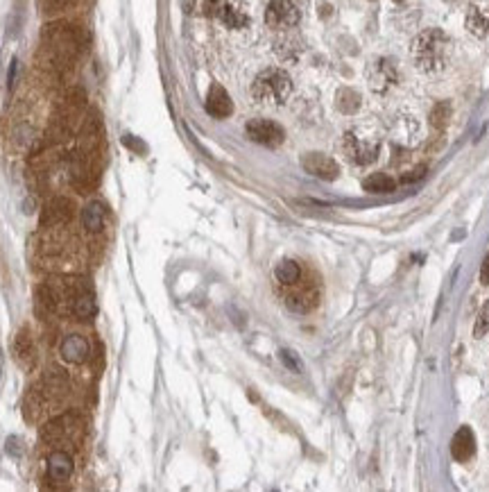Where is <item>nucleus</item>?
<instances>
[{"mask_svg": "<svg viewBox=\"0 0 489 492\" xmlns=\"http://www.w3.org/2000/svg\"><path fill=\"white\" fill-rule=\"evenodd\" d=\"M453 43L449 34L439 28H428L419 32L412 41V60L415 66L424 73H439L444 71L451 60Z\"/></svg>", "mask_w": 489, "mask_h": 492, "instance_id": "1", "label": "nucleus"}, {"mask_svg": "<svg viewBox=\"0 0 489 492\" xmlns=\"http://www.w3.org/2000/svg\"><path fill=\"white\" fill-rule=\"evenodd\" d=\"M60 354H62L64 361L73 363V365H82L91 359V342L82 334H68L62 340Z\"/></svg>", "mask_w": 489, "mask_h": 492, "instance_id": "11", "label": "nucleus"}, {"mask_svg": "<svg viewBox=\"0 0 489 492\" xmlns=\"http://www.w3.org/2000/svg\"><path fill=\"white\" fill-rule=\"evenodd\" d=\"M480 284L489 286V252H487V257L483 261V268H480Z\"/></svg>", "mask_w": 489, "mask_h": 492, "instance_id": "26", "label": "nucleus"}, {"mask_svg": "<svg viewBox=\"0 0 489 492\" xmlns=\"http://www.w3.org/2000/svg\"><path fill=\"white\" fill-rule=\"evenodd\" d=\"M107 223V204L100 200H91L84 209H82V227L86 234H100Z\"/></svg>", "mask_w": 489, "mask_h": 492, "instance_id": "14", "label": "nucleus"}, {"mask_svg": "<svg viewBox=\"0 0 489 492\" xmlns=\"http://www.w3.org/2000/svg\"><path fill=\"white\" fill-rule=\"evenodd\" d=\"M73 456L64 452V449H55L48 456V463H45V472H48V479L55 483H66L73 474Z\"/></svg>", "mask_w": 489, "mask_h": 492, "instance_id": "12", "label": "nucleus"}, {"mask_svg": "<svg viewBox=\"0 0 489 492\" xmlns=\"http://www.w3.org/2000/svg\"><path fill=\"white\" fill-rule=\"evenodd\" d=\"M301 277H304V268H301L299 261L283 259V261L276 263L274 279L279 281V286H281V289H290V286H295L297 281H301Z\"/></svg>", "mask_w": 489, "mask_h": 492, "instance_id": "18", "label": "nucleus"}, {"mask_svg": "<svg viewBox=\"0 0 489 492\" xmlns=\"http://www.w3.org/2000/svg\"><path fill=\"white\" fill-rule=\"evenodd\" d=\"M206 111L211 113L213 118H227V116H231V111H234V102H231L229 94L220 84H213L211 89H208Z\"/></svg>", "mask_w": 489, "mask_h": 492, "instance_id": "15", "label": "nucleus"}, {"mask_svg": "<svg viewBox=\"0 0 489 492\" xmlns=\"http://www.w3.org/2000/svg\"><path fill=\"white\" fill-rule=\"evenodd\" d=\"M337 109L342 113H356L360 109V94L354 89H342L337 94Z\"/></svg>", "mask_w": 489, "mask_h": 492, "instance_id": "21", "label": "nucleus"}, {"mask_svg": "<svg viewBox=\"0 0 489 492\" xmlns=\"http://www.w3.org/2000/svg\"><path fill=\"white\" fill-rule=\"evenodd\" d=\"M281 359H283V363L288 365V368H293V370H299V363H297V359L293 357V354H290V352H281Z\"/></svg>", "mask_w": 489, "mask_h": 492, "instance_id": "27", "label": "nucleus"}, {"mask_svg": "<svg viewBox=\"0 0 489 492\" xmlns=\"http://www.w3.org/2000/svg\"><path fill=\"white\" fill-rule=\"evenodd\" d=\"M301 166H304L306 173H310L313 177L324 179V181H333L337 175H340V166H337L331 157H326L322 152H308L301 157Z\"/></svg>", "mask_w": 489, "mask_h": 492, "instance_id": "9", "label": "nucleus"}, {"mask_svg": "<svg viewBox=\"0 0 489 492\" xmlns=\"http://www.w3.org/2000/svg\"><path fill=\"white\" fill-rule=\"evenodd\" d=\"M467 30L478 39H489V0H476L469 7Z\"/></svg>", "mask_w": 489, "mask_h": 492, "instance_id": "13", "label": "nucleus"}, {"mask_svg": "<svg viewBox=\"0 0 489 492\" xmlns=\"http://www.w3.org/2000/svg\"><path fill=\"white\" fill-rule=\"evenodd\" d=\"M342 152L356 166H369L378 157V143L358 136L356 132H347L342 136Z\"/></svg>", "mask_w": 489, "mask_h": 492, "instance_id": "4", "label": "nucleus"}, {"mask_svg": "<svg viewBox=\"0 0 489 492\" xmlns=\"http://www.w3.org/2000/svg\"><path fill=\"white\" fill-rule=\"evenodd\" d=\"M399 82V73L397 66H394L390 60H378L369 71V86L376 94H388L390 89H394Z\"/></svg>", "mask_w": 489, "mask_h": 492, "instance_id": "10", "label": "nucleus"}, {"mask_svg": "<svg viewBox=\"0 0 489 492\" xmlns=\"http://www.w3.org/2000/svg\"><path fill=\"white\" fill-rule=\"evenodd\" d=\"M293 94V82L281 68H267L252 82V96L261 105H283Z\"/></svg>", "mask_w": 489, "mask_h": 492, "instance_id": "2", "label": "nucleus"}, {"mask_svg": "<svg viewBox=\"0 0 489 492\" xmlns=\"http://www.w3.org/2000/svg\"><path fill=\"white\" fill-rule=\"evenodd\" d=\"M489 331V300L485 302V306L480 308L478 320H476V327H473V336L476 338H483Z\"/></svg>", "mask_w": 489, "mask_h": 492, "instance_id": "23", "label": "nucleus"}, {"mask_svg": "<svg viewBox=\"0 0 489 492\" xmlns=\"http://www.w3.org/2000/svg\"><path fill=\"white\" fill-rule=\"evenodd\" d=\"M451 454L458 463H467L476 454V438L469 427H462L451 440Z\"/></svg>", "mask_w": 489, "mask_h": 492, "instance_id": "16", "label": "nucleus"}, {"mask_svg": "<svg viewBox=\"0 0 489 492\" xmlns=\"http://www.w3.org/2000/svg\"><path fill=\"white\" fill-rule=\"evenodd\" d=\"M363 189L367 193H392L397 189V179L390 177L388 173H374L363 181Z\"/></svg>", "mask_w": 489, "mask_h": 492, "instance_id": "20", "label": "nucleus"}, {"mask_svg": "<svg viewBox=\"0 0 489 492\" xmlns=\"http://www.w3.org/2000/svg\"><path fill=\"white\" fill-rule=\"evenodd\" d=\"M449 121H451V105L449 102H437L433 111H430V125H433V130L442 132L449 125Z\"/></svg>", "mask_w": 489, "mask_h": 492, "instance_id": "22", "label": "nucleus"}, {"mask_svg": "<svg viewBox=\"0 0 489 492\" xmlns=\"http://www.w3.org/2000/svg\"><path fill=\"white\" fill-rule=\"evenodd\" d=\"M14 354H16V361L26 370L34 368V363H37V347H34V340H32L28 329H21L18 334H16V338H14Z\"/></svg>", "mask_w": 489, "mask_h": 492, "instance_id": "17", "label": "nucleus"}, {"mask_svg": "<svg viewBox=\"0 0 489 492\" xmlns=\"http://www.w3.org/2000/svg\"><path fill=\"white\" fill-rule=\"evenodd\" d=\"M426 175V166H419V168H415V170H410V173L408 175H401V184H408V181H415V179H422Z\"/></svg>", "mask_w": 489, "mask_h": 492, "instance_id": "25", "label": "nucleus"}, {"mask_svg": "<svg viewBox=\"0 0 489 492\" xmlns=\"http://www.w3.org/2000/svg\"><path fill=\"white\" fill-rule=\"evenodd\" d=\"M18 445H21L18 438H9V440H7V452L14 454V456H21V447H18Z\"/></svg>", "mask_w": 489, "mask_h": 492, "instance_id": "28", "label": "nucleus"}, {"mask_svg": "<svg viewBox=\"0 0 489 492\" xmlns=\"http://www.w3.org/2000/svg\"><path fill=\"white\" fill-rule=\"evenodd\" d=\"M244 132H247V136L254 143H261V145H267V147L281 145L283 139H286V132H283L281 125L274 123V121H265V118L249 121L247 128H244Z\"/></svg>", "mask_w": 489, "mask_h": 492, "instance_id": "7", "label": "nucleus"}, {"mask_svg": "<svg viewBox=\"0 0 489 492\" xmlns=\"http://www.w3.org/2000/svg\"><path fill=\"white\" fill-rule=\"evenodd\" d=\"M204 14L218 18L231 30H240L249 23V16L240 0H204Z\"/></svg>", "mask_w": 489, "mask_h": 492, "instance_id": "3", "label": "nucleus"}, {"mask_svg": "<svg viewBox=\"0 0 489 492\" xmlns=\"http://www.w3.org/2000/svg\"><path fill=\"white\" fill-rule=\"evenodd\" d=\"M71 313L77 320H91L93 315L98 313V304H96V297H93L89 291L75 295L71 300Z\"/></svg>", "mask_w": 489, "mask_h": 492, "instance_id": "19", "label": "nucleus"}, {"mask_svg": "<svg viewBox=\"0 0 489 492\" xmlns=\"http://www.w3.org/2000/svg\"><path fill=\"white\" fill-rule=\"evenodd\" d=\"M75 216V204L68 198H52L41 213V227L50 230V227L68 225Z\"/></svg>", "mask_w": 489, "mask_h": 492, "instance_id": "8", "label": "nucleus"}, {"mask_svg": "<svg viewBox=\"0 0 489 492\" xmlns=\"http://www.w3.org/2000/svg\"><path fill=\"white\" fill-rule=\"evenodd\" d=\"M68 0H41V7L45 14H55V11H62L66 7Z\"/></svg>", "mask_w": 489, "mask_h": 492, "instance_id": "24", "label": "nucleus"}, {"mask_svg": "<svg viewBox=\"0 0 489 492\" xmlns=\"http://www.w3.org/2000/svg\"><path fill=\"white\" fill-rule=\"evenodd\" d=\"M301 18V11L295 0H272L265 9V23L274 30L295 28Z\"/></svg>", "mask_w": 489, "mask_h": 492, "instance_id": "6", "label": "nucleus"}, {"mask_svg": "<svg viewBox=\"0 0 489 492\" xmlns=\"http://www.w3.org/2000/svg\"><path fill=\"white\" fill-rule=\"evenodd\" d=\"M283 302H286V306L290 308V311H295V313H308V311H313V308H315L317 302H320V289H317L315 284H310V281L304 284V277H301V281H297L295 286H290V289H286Z\"/></svg>", "mask_w": 489, "mask_h": 492, "instance_id": "5", "label": "nucleus"}, {"mask_svg": "<svg viewBox=\"0 0 489 492\" xmlns=\"http://www.w3.org/2000/svg\"><path fill=\"white\" fill-rule=\"evenodd\" d=\"M3 365H5V359H3V352H0V376H3Z\"/></svg>", "mask_w": 489, "mask_h": 492, "instance_id": "29", "label": "nucleus"}]
</instances>
